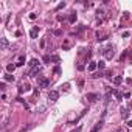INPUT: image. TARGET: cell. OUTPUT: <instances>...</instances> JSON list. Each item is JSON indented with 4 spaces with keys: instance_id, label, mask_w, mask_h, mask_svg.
Instances as JSON below:
<instances>
[{
    "instance_id": "obj_23",
    "label": "cell",
    "mask_w": 132,
    "mask_h": 132,
    "mask_svg": "<svg viewBox=\"0 0 132 132\" xmlns=\"http://www.w3.org/2000/svg\"><path fill=\"white\" fill-rule=\"evenodd\" d=\"M53 72H54V73H59L61 68H59V67H54V68H53Z\"/></svg>"
},
{
    "instance_id": "obj_5",
    "label": "cell",
    "mask_w": 132,
    "mask_h": 132,
    "mask_svg": "<svg viewBox=\"0 0 132 132\" xmlns=\"http://www.w3.org/2000/svg\"><path fill=\"white\" fill-rule=\"evenodd\" d=\"M37 33H39V28H37V26H33V28H31V31H30L31 39H36V37H37Z\"/></svg>"
},
{
    "instance_id": "obj_11",
    "label": "cell",
    "mask_w": 132,
    "mask_h": 132,
    "mask_svg": "<svg viewBox=\"0 0 132 132\" xmlns=\"http://www.w3.org/2000/svg\"><path fill=\"white\" fill-rule=\"evenodd\" d=\"M96 68H98V64L92 61L90 64H89V72H93V70H96Z\"/></svg>"
},
{
    "instance_id": "obj_12",
    "label": "cell",
    "mask_w": 132,
    "mask_h": 132,
    "mask_svg": "<svg viewBox=\"0 0 132 132\" xmlns=\"http://www.w3.org/2000/svg\"><path fill=\"white\" fill-rule=\"evenodd\" d=\"M101 126H103V120H99V121H98V123H96V124H95V128H93V129H92V131H90V132H98V129H99V128H101Z\"/></svg>"
},
{
    "instance_id": "obj_19",
    "label": "cell",
    "mask_w": 132,
    "mask_h": 132,
    "mask_svg": "<svg viewBox=\"0 0 132 132\" xmlns=\"http://www.w3.org/2000/svg\"><path fill=\"white\" fill-rule=\"evenodd\" d=\"M96 64H98V68H99V70H103V68L106 67V62H104V61H98Z\"/></svg>"
},
{
    "instance_id": "obj_4",
    "label": "cell",
    "mask_w": 132,
    "mask_h": 132,
    "mask_svg": "<svg viewBox=\"0 0 132 132\" xmlns=\"http://www.w3.org/2000/svg\"><path fill=\"white\" fill-rule=\"evenodd\" d=\"M112 82L115 84V86H120V84L123 82V76H121V75H117V76H113V78H112Z\"/></svg>"
},
{
    "instance_id": "obj_2",
    "label": "cell",
    "mask_w": 132,
    "mask_h": 132,
    "mask_svg": "<svg viewBox=\"0 0 132 132\" xmlns=\"http://www.w3.org/2000/svg\"><path fill=\"white\" fill-rule=\"evenodd\" d=\"M48 99L53 101V103L58 101V99H59V92H58V90H50L48 92Z\"/></svg>"
},
{
    "instance_id": "obj_15",
    "label": "cell",
    "mask_w": 132,
    "mask_h": 132,
    "mask_svg": "<svg viewBox=\"0 0 132 132\" xmlns=\"http://www.w3.org/2000/svg\"><path fill=\"white\" fill-rule=\"evenodd\" d=\"M112 93L115 95V96H117V101H121V98H123V95H121L118 90H112Z\"/></svg>"
},
{
    "instance_id": "obj_9",
    "label": "cell",
    "mask_w": 132,
    "mask_h": 132,
    "mask_svg": "<svg viewBox=\"0 0 132 132\" xmlns=\"http://www.w3.org/2000/svg\"><path fill=\"white\" fill-rule=\"evenodd\" d=\"M76 19H78L76 12H72V14L68 16V22H70V23H75V22H76Z\"/></svg>"
},
{
    "instance_id": "obj_25",
    "label": "cell",
    "mask_w": 132,
    "mask_h": 132,
    "mask_svg": "<svg viewBox=\"0 0 132 132\" xmlns=\"http://www.w3.org/2000/svg\"><path fill=\"white\" fill-rule=\"evenodd\" d=\"M128 126H131V128H132V120H131V121H128Z\"/></svg>"
},
{
    "instance_id": "obj_22",
    "label": "cell",
    "mask_w": 132,
    "mask_h": 132,
    "mask_svg": "<svg viewBox=\"0 0 132 132\" xmlns=\"http://www.w3.org/2000/svg\"><path fill=\"white\" fill-rule=\"evenodd\" d=\"M51 61H54V62H59V58H58V56H51Z\"/></svg>"
},
{
    "instance_id": "obj_10",
    "label": "cell",
    "mask_w": 132,
    "mask_h": 132,
    "mask_svg": "<svg viewBox=\"0 0 132 132\" xmlns=\"http://www.w3.org/2000/svg\"><path fill=\"white\" fill-rule=\"evenodd\" d=\"M121 118H123V120H128L129 118V110L128 109H121Z\"/></svg>"
},
{
    "instance_id": "obj_7",
    "label": "cell",
    "mask_w": 132,
    "mask_h": 132,
    "mask_svg": "<svg viewBox=\"0 0 132 132\" xmlns=\"http://www.w3.org/2000/svg\"><path fill=\"white\" fill-rule=\"evenodd\" d=\"M41 72V65H37V67H34L31 68V72H30V76H37V73Z\"/></svg>"
},
{
    "instance_id": "obj_13",
    "label": "cell",
    "mask_w": 132,
    "mask_h": 132,
    "mask_svg": "<svg viewBox=\"0 0 132 132\" xmlns=\"http://www.w3.org/2000/svg\"><path fill=\"white\" fill-rule=\"evenodd\" d=\"M16 67H17L16 64H8V65H6V70H8L9 73H12V72L16 70Z\"/></svg>"
},
{
    "instance_id": "obj_18",
    "label": "cell",
    "mask_w": 132,
    "mask_h": 132,
    "mask_svg": "<svg viewBox=\"0 0 132 132\" xmlns=\"http://www.w3.org/2000/svg\"><path fill=\"white\" fill-rule=\"evenodd\" d=\"M65 2H61V3H58V6H56V11H59V9H62V8H65Z\"/></svg>"
},
{
    "instance_id": "obj_16",
    "label": "cell",
    "mask_w": 132,
    "mask_h": 132,
    "mask_svg": "<svg viewBox=\"0 0 132 132\" xmlns=\"http://www.w3.org/2000/svg\"><path fill=\"white\" fill-rule=\"evenodd\" d=\"M23 64H25V56H20V58H19V62H17L16 65H17V67H20V65H23Z\"/></svg>"
},
{
    "instance_id": "obj_14",
    "label": "cell",
    "mask_w": 132,
    "mask_h": 132,
    "mask_svg": "<svg viewBox=\"0 0 132 132\" xmlns=\"http://www.w3.org/2000/svg\"><path fill=\"white\" fill-rule=\"evenodd\" d=\"M37 65H39V61H37V59H31V61H30V67H31V68L37 67Z\"/></svg>"
},
{
    "instance_id": "obj_8",
    "label": "cell",
    "mask_w": 132,
    "mask_h": 132,
    "mask_svg": "<svg viewBox=\"0 0 132 132\" xmlns=\"http://www.w3.org/2000/svg\"><path fill=\"white\" fill-rule=\"evenodd\" d=\"M0 42H2V50H6L8 45H9V44H8V39L6 37H0Z\"/></svg>"
},
{
    "instance_id": "obj_6",
    "label": "cell",
    "mask_w": 132,
    "mask_h": 132,
    "mask_svg": "<svg viewBox=\"0 0 132 132\" xmlns=\"http://www.w3.org/2000/svg\"><path fill=\"white\" fill-rule=\"evenodd\" d=\"M86 98L89 99V101L95 103V101H96V99H98V95H96V93H87V95H86Z\"/></svg>"
},
{
    "instance_id": "obj_20",
    "label": "cell",
    "mask_w": 132,
    "mask_h": 132,
    "mask_svg": "<svg viewBox=\"0 0 132 132\" xmlns=\"http://www.w3.org/2000/svg\"><path fill=\"white\" fill-rule=\"evenodd\" d=\"M5 89H6V84H5V82H2V84H0V90H2V92H5Z\"/></svg>"
},
{
    "instance_id": "obj_17",
    "label": "cell",
    "mask_w": 132,
    "mask_h": 132,
    "mask_svg": "<svg viewBox=\"0 0 132 132\" xmlns=\"http://www.w3.org/2000/svg\"><path fill=\"white\" fill-rule=\"evenodd\" d=\"M3 78H5V81H9V82H12V81H14V76H12V75H5Z\"/></svg>"
},
{
    "instance_id": "obj_1",
    "label": "cell",
    "mask_w": 132,
    "mask_h": 132,
    "mask_svg": "<svg viewBox=\"0 0 132 132\" xmlns=\"http://www.w3.org/2000/svg\"><path fill=\"white\" fill-rule=\"evenodd\" d=\"M37 84H39V87H48L50 86V81L45 78V76H37Z\"/></svg>"
},
{
    "instance_id": "obj_3",
    "label": "cell",
    "mask_w": 132,
    "mask_h": 132,
    "mask_svg": "<svg viewBox=\"0 0 132 132\" xmlns=\"http://www.w3.org/2000/svg\"><path fill=\"white\" fill-rule=\"evenodd\" d=\"M113 54H115V50H113V47H107V48H104V56L107 58V59H112Z\"/></svg>"
},
{
    "instance_id": "obj_24",
    "label": "cell",
    "mask_w": 132,
    "mask_h": 132,
    "mask_svg": "<svg viewBox=\"0 0 132 132\" xmlns=\"http://www.w3.org/2000/svg\"><path fill=\"white\" fill-rule=\"evenodd\" d=\"M30 19H31V20L36 19V14H34V12H33V14H30Z\"/></svg>"
},
{
    "instance_id": "obj_21",
    "label": "cell",
    "mask_w": 132,
    "mask_h": 132,
    "mask_svg": "<svg viewBox=\"0 0 132 132\" xmlns=\"http://www.w3.org/2000/svg\"><path fill=\"white\" fill-rule=\"evenodd\" d=\"M126 56H128V51H123V54H121V61H124Z\"/></svg>"
}]
</instances>
